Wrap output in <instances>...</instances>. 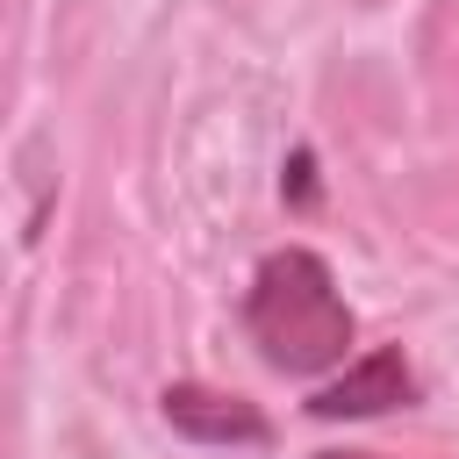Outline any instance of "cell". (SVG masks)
<instances>
[{"label": "cell", "instance_id": "obj_1", "mask_svg": "<svg viewBox=\"0 0 459 459\" xmlns=\"http://www.w3.org/2000/svg\"><path fill=\"white\" fill-rule=\"evenodd\" d=\"M244 330H251V344H258V359H265L273 373L308 380V373L344 366V351H351V337H359V316H351V301L337 294L330 265H323L308 244H287V251H273V258L251 273Z\"/></svg>", "mask_w": 459, "mask_h": 459}, {"label": "cell", "instance_id": "obj_2", "mask_svg": "<svg viewBox=\"0 0 459 459\" xmlns=\"http://www.w3.org/2000/svg\"><path fill=\"white\" fill-rule=\"evenodd\" d=\"M409 402H416V373H409V359L394 344H380L359 366H344L330 387H316L308 416L316 423H344V416H387V409H409Z\"/></svg>", "mask_w": 459, "mask_h": 459}, {"label": "cell", "instance_id": "obj_3", "mask_svg": "<svg viewBox=\"0 0 459 459\" xmlns=\"http://www.w3.org/2000/svg\"><path fill=\"white\" fill-rule=\"evenodd\" d=\"M158 402H165V423L201 437V445H273V423L244 394H222V387H201V380H172Z\"/></svg>", "mask_w": 459, "mask_h": 459}, {"label": "cell", "instance_id": "obj_4", "mask_svg": "<svg viewBox=\"0 0 459 459\" xmlns=\"http://www.w3.org/2000/svg\"><path fill=\"white\" fill-rule=\"evenodd\" d=\"M287 194H294V208H308L316 201V158L308 151H294V165H287V179H280Z\"/></svg>", "mask_w": 459, "mask_h": 459}, {"label": "cell", "instance_id": "obj_5", "mask_svg": "<svg viewBox=\"0 0 459 459\" xmlns=\"http://www.w3.org/2000/svg\"><path fill=\"white\" fill-rule=\"evenodd\" d=\"M316 459H380V452H316Z\"/></svg>", "mask_w": 459, "mask_h": 459}]
</instances>
